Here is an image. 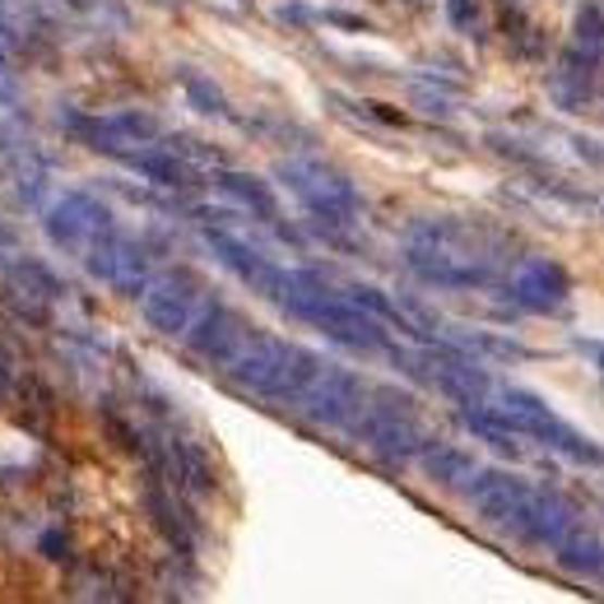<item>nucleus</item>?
Wrapping results in <instances>:
<instances>
[{"label":"nucleus","mask_w":604,"mask_h":604,"mask_svg":"<svg viewBox=\"0 0 604 604\" xmlns=\"http://www.w3.org/2000/svg\"><path fill=\"white\" fill-rule=\"evenodd\" d=\"M530 489L521 479H507V474H483V483L474 489V511L493 526H521V516L530 507Z\"/></svg>","instance_id":"obj_1"},{"label":"nucleus","mask_w":604,"mask_h":604,"mask_svg":"<svg viewBox=\"0 0 604 604\" xmlns=\"http://www.w3.org/2000/svg\"><path fill=\"white\" fill-rule=\"evenodd\" d=\"M428 470H433L442 483H456V479L470 474V456L452 452V446H437V456H428Z\"/></svg>","instance_id":"obj_2"}]
</instances>
